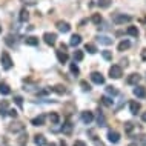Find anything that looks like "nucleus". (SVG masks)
<instances>
[{"instance_id":"f257e3e1","label":"nucleus","mask_w":146,"mask_h":146,"mask_svg":"<svg viewBox=\"0 0 146 146\" xmlns=\"http://www.w3.org/2000/svg\"><path fill=\"white\" fill-rule=\"evenodd\" d=\"M0 62H2V66H3V69H11L13 68V58H11V56L6 52V51H3L2 52V56H0Z\"/></svg>"},{"instance_id":"f03ea898","label":"nucleus","mask_w":146,"mask_h":146,"mask_svg":"<svg viewBox=\"0 0 146 146\" xmlns=\"http://www.w3.org/2000/svg\"><path fill=\"white\" fill-rule=\"evenodd\" d=\"M131 20H132L131 15H125V14H115L112 17V22L115 23V25H125V23H128Z\"/></svg>"},{"instance_id":"7ed1b4c3","label":"nucleus","mask_w":146,"mask_h":146,"mask_svg":"<svg viewBox=\"0 0 146 146\" xmlns=\"http://www.w3.org/2000/svg\"><path fill=\"white\" fill-rule=\"evenodd\" d=\"M121 76H123V69H121V66L112 65L111 68H109V77L111 78H120Z\"/></svg>"},{"instance_id":"20e7f679","label":"nucleus","mask_w":146,"mask_h":146,"mask_svg":"<svg viewBox=\"0 0 146 146\" xmlns=\"http://www.w3.org/2000/svg\"><path fill=\"white\" fill-rule=\"evenodd\" d=\"M43 40H45L46 45L54 46V45H56V42H57V34H54V33H45V34H43Z\"/></svg>"},{"instance_id":"39448f33","label":"nucleus","mask_w":146,"mask_h":146,"mask_svg":"<svg viewBox=\"0 0 146 146\" xmlns=\"http://www.w3.org/2000/svg\"><path fill=\"white\" fill-rule=\"evenodd\" d=\"M8 131H9V132H14V134H15V132H23V131H25V125L20 123V121H15V123L8 126Z\"/></svg>"},{"instance_id":"423d86ee","label":"nucleus","mask_w":146,"mask_h":146,"mask_svg":"<svg viewBox=\"0 0 146 146\" xmlns=\"http://www.w3.org/2000/svg\"><path fill=\"white\" fill-rule=\"evenodd\" d=\"M89 77H91V80H92L96 85H103V83H105V77L102 76L100 72H97V71L91 72V76H89Z\"/></svg>"},{"instance_id":"0eeeda50","label":"nucleus","mask_w":146,"mask_h":146,"mask_svg":"<svg viewBox=\"0 0 146 146\" xmlns=\"http://www.w3.org/2000/svg\"><path fill=\"white\" fill-rule=\"evenodd\" d=\"M80 118L85 125H89V123H92V120H94V114L91 111H85V112H82Z\"/></svg>"},{"instance_id":"6e6552de","label":"nucleus","mask_w":146,"mask_h":146,"mask_svg":"<svg viewBox=\"0 0 146 146\" xmlns=\"http://www.w3.org/2000/svg\"><path fill=\"white\" fill-rule=\"evenodd\" d=\"M132 94H134L137 98H145V97H146V89L143 88V86H137V85H135V88L132 89Z\"/></svg>"},{"instance_id":"1a4fd4ad","label":"nucleus","mask_w":146,"mask_h":146,"mask_svg":"<svg viewBox=\"0 0 146 146\" xmlns=\"http://www.w3.org/2000/svg\"><path fill=\"white\" fill-rule=\"evenodd\" d=\"M57 29L60 31V33L66 34V33H69L71 26H69V23H68V22H63V20H60V22H57Z\"/></svg>"},{"instance_id":"9d476101","label":"nucleus","mask_w":146,"mask_h":146,"mask_svg":"<svg viewBox=\"0 0 146 146\" xmlns=\"http://www.w3.org/2000/svg\"><path fill=\"white\" fill-rule=\"evenodd\" d=\"M108 140L111 141V143H118V141H120V134L111 129V131H108Z\"/></svg>"},{"instance_id":"9b49d317","label":"nucleus","mask_w":146,"mask_h":146,"mask_svg":"<svg viewBox=\"0 0 146 146\" xmlns=\"http://www.w3.org/2000/svg\"><path fill=\"white\" fill-rule=\"evenodd\" d=\"M34 143L37 146H49V143L45 139V135H42V134H38V135L34 137Z\"/></svg>"},{"instance_id":"f8f14e48","label":"nucleus","mask_w":146,"mask_h":146,"mask_svg":"<svg viewBox=\"0 0 146 146\" xmlns=\"http://www.w3.org/2000/svg\"><path fill=\"white\" fill-rule=\"evenodd\" d=\"M56 54H57V58H58V62H60V63H66V62H68V54H66V51L58 49Z\"/></svg>"},{"instance_id":"ddd939ff","label":"nucleus","mask_w":146,"mask_h":146,"mask_svg":"<svg viewBox=\"0 0 146 146\" xmlns=\"http://www.w3.org/2000/svg\"><path fill=\"white\" fill-rule=\"evenodd\" d=\"M129 111H131V114H134V115H135V114L140 111V103H139V102L132 100L131 103H129Z\"/></svg>"},{"instance_id":"4468645a","label":"nucleus","mask_w":146,"mask_h":146,"mask_svg":"<svg viewBox=\"0 0 146 146\" xmlns=\"http://www.w3.org/2000/svg\"><path fill=\"white\" fill-rule=\"evenodd\" d=\"M98 42L102 43V45H106V46H109V45H112V38L111 37H108V35H98Z\"/></svg>"},{"instance_id":"2eb2a0df","label":"nucleus","mask_w":146,"mask_h":146,"mask_svg":"<svg viewBox=\"0 0 146 146\" xmlns=\"http://www.w3.org/2000/svg\"><path fill=\"white\" fill-rule=\"evenodd\" d=\"M140 80H141V77L139 76V74H131V76L128 77V83L129 85H137Z\"/></svg>"},{"instance_id":"dca6fc26","label":"nucleus","mask_w":146,"mask_h":146,"mask_svg":"<svg viewBox=\"0 0 146 146\" xmlns=\"http://www.w3.org/2000/svg\"><path fill=\"white\" fill-rule=\"evenodd\" d=\"M82 43V37L78 34H74L72 37H71V40H69V45L71 46H78Z\"/></svg>"},{"instance_id":"f3484780","label":"nucleus","mask_w":146,"mask_h":146,"mask_svg":"<svg viewBox=\"0 0 146 146\" xmlns=\"http://www.w3.org/2000/svg\"><path fill=\"white\" fill-rule=\"evenodd\" d=\"M31 123H33L34 126H42L43 123H45V115H38V117H35V118H33V120H31Z\"/></svg>"},{"instance_id":"a211bd4d","label":"nucleus","mask_w":146,"mask_h":146,"mask_svg":"<svg viewBox=\"0 0 146 146\" xmlns=\"http://www.w3.org/2000/svg\"><path fill=\"white\" fill-rule=\"evenodd\" d=\"M25 43H26L28 46H37V45H38V38L31 35V37H26V38H25Z\"/></svg>"},{"instance_id":"6ab92c4d","label":"nucleus","mask_w":146,"mask_h":146,"mask_svg":"<svg viewBox=\"0 0 146 146\" xmlns=\"http://www.w3.org/2000/svg\"><path fill=\"white\" fill-rule=\"evenodd\" d=\"M129 46H131V42H129V40H123V42L118 43L117 49L118 51H126V49H129Z\"/></svg>"},{"instance_id":"aec40b11","label":"nucleus","mask_w":146,"mask_h":146,"mask_svg":"<svg viewBox=\"0 0 146 146\" xmlns=\"http://www.w3.org/2000/svg\"><path fill=\"white\" fill-rule=\"evenodd\" d=\"M0 94H2V96L11 94V89H9V86H8L6 83H0Z\"/></svg>"},{"instance_id":"412c9836","label":"nucleus","mask_w":146,"mask_h":146,"mask_svg":"<svg viewBox=\"0 0 146 146\" xmlns=\"http://www.w3.org/2000/svg\"><path fill=\"white\" fill-rule=\"evenodd\" d=\"M85 51H88L89 54H96L97 52V46L92 45V43H86V45H85Z\"/></svg>"},{"instance_id":"4be33fe9","label":"nucleus","mask_w":146,"mask_h":146,"mask_svg":"<svg viewBox=\"0 0 146 146\" xmlns=\"http://www.w3.org/2000/svg\"><path fill=\"white\" fill-rule=\"evenodd\" d=\"M83 60V51L76 49L74 51V62H82Z\"/></svg>"},{"instance_id":"5701e85b","label":"nucleus","mask_w":146,"mask_h":146,"mask_svg":"<svg viewBox=\"0 0 146 146\" xmlns=\"http://www.w3.org/2000/svg\"><path fill=\"white\" fill-rule=\"evenodd\" d=\"M49 120H51V123H52V125H58L60 117H58V114H56V112H51L49 114Z\"/></svg>"},{"instance_id":"b1692460","label":"nucleus","mask_w":146,"mask_h":146,"mask_svg":"<svg viewBox=\"0 0 146 146\" xmlns=\"http://www.w3.org/2000/svg\"><path fill=\"white\" fill-rule=\"evenodd\" d=\"M126 33L129 35H132V37H139V29H137L135 26H129V28L126 29Z\"/></svg>"},{"instance_id":"393cba45","label":"nucleus","mask_w":146,"mask_h":146,"mask_svg":"<svg viewBox=\"0 0 146 146\" xmlns=\"http://www.w3.org/2000/svg\"><path fill=\"white\" fill-rule=\"evenodd\" d=\"M19 19H20V22H26L29 19V13L26 9H22L20 11V17H19Z\"/></svg>"},{"instance_id":"a878e982","label":"nucleus","mask_w":146,"mask_h":146,"mask_svg":"<svg viewBox=\"0 0 146 146\" xmlns=\"http://www.w3.org/2000/svg\"><path fill=\"white\" fill-rule=\"evenodd\" d=\"M69 71L74 74V76H78V74H80V69H78V66L76 65V63H71L69 65Z\"/></svg>"},{"instance_id":"bb28decb","label":"nucleus","mask_w":146,"mask_h":146,"mask_svg":"<svg viewBox=\"0 0 146 146\" xmlns=\"http://www.w3.org/2000/svg\"><path fill=\"white\" fill-rule=\"evenodd\" d=\"M111 2H112V0H98V6L105 8V9H106V8L111 6Z\"/></svg>"},{"instance_id":"cd10ccee","label":"nucleus","mask_w":146,"mask_h":146,"mask_svg":"<svg viewBox=\"0 0 146 146\" xmlns=\"http://www.w3.org/2000/svg\"><path fill=\"white\" fill-rule=\"evenodd\" d=\"M97 123H98V126H106V120H105L103 114L98 112V115H97Z\"/></svg>"},{"instance_id":"c85d7f7f","label":"nucleus","mask_w":146,"mask_h":146,"mask_svg":"<svg viewBox=\"0 0 146 146\" xmlns=\"http://www.w3.org/2000/svg\"><path fill=\"white\" fill-rule=\"evenodd\" d=\"M28 143V134H22V137L19 139V145L20 146H25Z\"/></svg>"},{"instance_id":"c756f323","label":"nucleus","mask_w":146,"mask_h":146,"mask_svg":"<svg viewBox=\"0 0 146 146\" xmlns=\"http://www.w3.org/2000/svg\"><path fill=\"white\" fill-rule=\"evenodd\" d=\"M91 20H92L94 25H100V23H102V15H100V14H94Z\"/></svg>"},{"instance_id":"7c9ffc66","label":"nucleus","mask_w":146,"mask_h":146,"mask_svg":"<svg viewBox=\"0 0 146 146\" xmlns=\"http://www.w3.org/2000/svg\"><path fill=\"white\" fill-rule=\"evenodd\" d=\"M54 91H56L57 94H66V89H65V86H62V85H57V86H54Z\"/></svg>"},{"instance_id":"2f4dec72","label":"nucleus","mask_w":146,"mask_h":146,"mask_svg":"<svg viewBox=\"0 0 146 146\" xmlns=\"http://www.w3.org/2000/svg\"><path fill=\"white\" fill-rule=\"evenodd\" d=\"M102 56H103V58L105 60H112V52L111 51H102Z\"/></svg>"},{"instance_id":"473e14b6","label":"nucleus","mask_w":146,"mask_h":146,"mask_svg":"<svg viewBox=\"0 0 146 146\" xmlns=\"http://www.w3.org/2000/svg\"><path fill=\"white\" fill-rule=\"evenodd\" d=\"M106 92L109 94V96H117L118 94V91L114 88V86H106Z\"/></svg>"},{"instance_id":"72a5a7b5","label":"nucleus","mask_w":146,"mask_h":146,"mask_svg":"<svg viewBox=\"0 0 146 146\" xmlns=\"http://www.w3.org/2000/svg\"><path fill=\"white\" fill-rule=\"evenodd\" d=\"M125 131L128 134H131L134 131V125L131 123V121H126V123H125Z\"/></svg>"},{"instance_id":"f704fd0d","label":"nucleus","mask_w":146,"mask_h":146,"mask_svg":"<svg viewBox=\"0 0 146 146\" xmlns=\"http://www.w3.org/2000/svg\"><path fill=\"white\" fill-rule=\"evenodd\" d=\"M80 86H82V89H83L85 92H86V91H91V85L88 83V82H85V80L80 82Z\"/></svg>"},{"instance_id":"c9c22d12","label":"nucleus","mask_w":146,"mask_h":146,"mask_svg":"<svg viewBox=\"0 0 146 146\" xmlns=\"http://www.w3.org/2000/svg\"><path fill=\"white\" fill-rule=\"evenodd\" d=\"M102 100H103V103L106 105V106H112V103H114V100H111V98H109V97H102Z\"/></svg>"},{"instance_id":"e433bc0d","label":"nucleus","mask_w":146,"mask_h":146,"mask_svg":"<svg viewBox=\"0 0 146 146\" xmlns=\"http://www.w3.org/2000/svg\"><path fill=\"white\" fill-rule=\"evenodd\" d=\"M5 42H6V45H9V46H14V43H15V38L13 40V35H8V37L5 38Z\"/></svg>"},{"instance_id":"4c0bfd02","label":"nucleus","mask_w":146,"mask_h":146,"mask_svg":"<svg viewBox=\"0 0 146 146\" xmlns=\"http://www.w3.org/2000/svg\"><path fill=\"white\" fill-rule=\"evenodd\" d=\"M14 102L19 105V108H22V106H23V98H22L20 96H15V97H14Z\"/></svg>"},{"instance_id":"58836bf2","label":"nucleus","mask_w":146,"mask_h":146,"mask_svg":"<svg viewBox=\"0 0 146 146\" xmlns=\"http://www.w3.org/2000/svg\"><path fill=\"white\" fill-rule=\"evenodd\" d=\"M6 103H3V106H2V108H0V115H2V117H5L6 115Z\"/></svg>"},{"instance_id":"ea45409f","label":"nucleus","mask_w":146,"mask_h":146,"mask_svg":"<svg viewBox=\"0 0 146 146\" xmlns=\"http://www.w3.org/2000/svg\"><path fill=\"white\" fill-rule=\"evenodd\" d=\"M8 115H11L13 118H15V117H17V111H15V109H9V111H8Z\"/></svg>"},{"instance_id":"a19ab883","label":"nucleus","mask_w":146,"mask_h":146,"mask_svg":"<svg viewBox=\"0 0 146 146\" xmlns=\"http://www.w3.org/2000/svg\"><path fill=\"white\" fill-rule=\"evenodd\" d=\"M74 146H86L85 141H82V140H76L74 141Z\"/></svg>"},{"instance_id":"79ce46f5","label":"nucleus","mask_w":146,"mask_h":146,"mask_svg":"<svg viewBox=\"0 0 146 146\" xmlns=\"http://www.w3.org/2000/svg\"><path fill=\"white\" fill-rule=\"evenodd\" d=\"M62 131H63V132H69V131H71V123H69V121L66 123V126L62 129Z\"/></svg>"},{"instance_id":"37998d69","label":"nucleus","mask_w":146,"mask_h":146,"mask_svg":"<svg viewBox=\"0 0 146 146\" xmlns=\"http://www.w3.org/2000/svg\"><path fill=\"white\" fill-rule=\"evenodd\" d=\"M141 58H143V60L146 62V49H143V51H141Z\"/></svg>"},{"instance_id":"c03bdc74","label":"nucleus","mask_w":146,"mask_h":146,"mask_svg":"<svg viewBox=\"0 0 146 146\" xmlns=\"http://www.w3.org/2000/svg\"><path fill=\"white\" fill-rule=\"evenodd\" d=\"M141 120H143L145 123H146V112H143V114H141Z\"/></svg>"},{"instance_id":"a18cd8bd","label":"nucleus","mask_w":146,"mask_h":146,"mask_svg":"<svg viewBox=\"0 0 146 146\" xmlns=\"http://www.w3.org/2000/svg\"><path fill=\"white\" fill-rule=\"evenodd\" d=\"M0 33H2V28H0Z\"/></svg>"}]
</instances>
